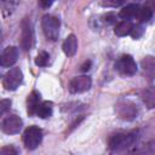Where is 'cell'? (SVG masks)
I'll return each instance as SVG.
<instances>
[{
  "label": "cell",
  "mask_w": 155,
  "mask_h": 155,
  "mask_svg": "<svg viewBox=\"0 0 155 155\" xmlns=\"http://www.w3.org/2000/svg\"><path fill=\"white\" fill-rule=\"evenodd\" d=\"M41 27H42V31H44V34H45L47 40L56 41L58 39L61 22H59V19L57 17L51 16V15L44 16L42 21H41Z\"/></svg>",
  "instance_id": "3"
},
{
  "label": "cell",
  "mask_w": 155,
  "mask_h": 155,
  "mask_svg": "<svg viewBox=\"0 0 155 155\" xmlns=\"http://www.w3.org/2000/svg\"><path fill=\"white\" fill-rule=\"evenodd\" d=\"M142 68L144 73L154 75L155 74V58L154 57H145L142 61Z\"/></svg>",
  "instance_id": "17"
},
{
  "label": "cell",
  "mask_w": 155,
  "mask_h": 155,
  "mask_svg": "<svg viewBox=\"0 0 155 155\" xmlns=\"http://www.w3.org/2000/svg\"><path fill=\"white\" fill-rule=\"evenodd\" d=\"M153 17V11L149 8V7H140L139 8V12L137 15V19L139 23H145L148 22L150 18Z\"/></svg>",
  "instance_id": "18"
},
{
  "label": "cell",
  "mask_w": 155,
  "mask_h": 155,
  "mask_svg": "<svg viewBox=\"0 0 155 155\" xmlns=\"http://www.w3.org/2000/svg\"><path fill=\"white\" fill-rule=\"evenodd\" d=\"M92 81L87 75H80L71 79L69 82V91L71 93H84L91 88Z\"/></svg>",
  "instance_id": "9"
},
{
  "label": "cell",
  "mask_w": 155,
  "mask_h": 155,
  "mask_svg": "<svg viewBox=\"0 0 155 155\" xmlns=\"http://www.w3.org/2000/svg\"><path fill=\"white\" fill-rule=\"evenodd\" d=\"M132 28H133V24H132L130 21L124 19L122 22H120V23L115 27L114 33H115L117 36H126V35L131 34Z\"/></svg>",
  "instance_id": "16"
},
{
  "label": "cell",
  "mask_w": 155,
  "mask_h": 155,
  "mask_svg": "<svg viewBox=\"0 0 155 155\" xmlns=\"http://www.w3.org/2000/svg\"><path fill=\"white\" fill-rule=\"evenodd\" d=\"M48 62H50V54L45 51L39 52V54L35 58V64L39 67H46L48 64Z\"/></svg>",
  "instance_id": "19"
},
{
  "label": "cell",
  "mask_w": 155,
  "mask_h": 155,
  "mask_svg": "<svg viewBox=\"0 0 155 155\" xmlns=\"http://www.w3.org/2000/svg\"><path fill=\"white\" fill-rule=\"evenodd\" d=\"M62 48H63V52L68 56V57H73L76 51H78V39L74 34H70L65 38L63 45H62Z\"/></svg>",
  "instance_id": "11"
},
{
  "label": "cell",
  "mask_w": 155,
  "mask_h": 155,
  "mask_svg": "<svg viewBox=\"0 0 155 155\" xmlns=\"http://www.w3.org/2000/svg\"><path fill=\"white\" fill-rule=\"evenodd\" d=\"M143 33H144L143 25H140V24L133 25V28H132V30H131V36H132L133 39H139V38L143 35Z\"/></svg>",
  "instance_id": "20"
},
{
  "label": "cell",
  "mask_w": 155,
  "mask_h": 155,
  "mask_svg": "<svg viewBox=\"0 0 155 155\" xmlns=\"http://www.w3.org/2000/svg\"><path fill=\"white\" fill-rule=\"evenodd\" d=\"M40 104V93L38 91H33L27 99V111L29 115L36 114V109Z\"/></svg>",
  "instance_id": "13"
},
{
  "label": "cell",
  "mask_w": 155,
  "mask_h": 155,
  "mask_svg": "<svg viewBox=\"0 0 155 155\" xmlns=\"http://www.w3.org/2000/svg\"><path fill=\"white\" fill-rule=\"evenodd\" d=\"M23 81V73L19 68H11L4 76L2 86L7 91H15Z\"/></svg>",
  "instance_id": "6"
},
{
  "label": "cell",
  "mask_w": 155,
  "mask_h": 155,
  "mask_svg": "<svg viewBox=\"0 0 155 155\" xmlns=\"http://www.w3.org/2000/svg\"><path fill=\"white\" fill-rule=\"evenodd\" d=\"M138 139L137 132H127V133H115L109 138V148L113 151H122L134 145Z\"/></svg>",
  "instance_id": "1"
},
{
  "label": "cell",
  "mask_w": 155,
  "mask_h": 155,
  "mask_svg": "<svg viewBox=\"0 0 155 155\" xmlns=\"http://www.w3.org/2000/svg\"><path fill=\"white\" fill-rule=\"evenodd\" d=\"M42 140V131L38 126H29L23 133L24 147L29 150H33L40 145Z\"/></svg>",
  "instance_id": "4"
},
{
  "label": "cell",
  "mask_w": 155,
  "mask_h": 155,
  "mask_svg": "<svg viewBox=\"0 0 155 155\" xmlns=\"http://www.w3.org/2000/svg\"><path fill=\"white\" fill-rule=\"evenodd\" d=\"M39 1H40L41 7H44V8H48L54 2V0H39Z\"/></svg>",
  "instance_id": "23"
},
{
  "label": "cell",
  "mask_w": 155,
  "mask_h": 155,
  "mask_svg": "<svg viewBox=\"0 0 155 155\" xmlns=\"http://www.w3.org/2000/svg\"><path fill=\"white\" fill-rule=\"evenodd\" d=\"M142 101L148 109L155 108V86L148 87L142 93Z\"/></svg>",
  "instance_id": "14"
},
{
  "label": "cell",
  "mask_w": 155,
  "mask_h": 155,
  "mask_svg": "<svg viewBox=\"0 0 155 155\" xmlns=\"http://www.w3.org/2000/svg\"><path fill=\"white\" fill-rule=\"evenodd\" d=\"M115 69L126 76H132L137 73V64L136 61L131 54H122L115 63Z\"/></svg>",
  "instance_id": "5"
},
{
  "label": "cell",
  "mask_w": 155,
  "mask_h": 155,
  "mask_svg": "<svg viewBox=\"0 0 155 155\" xmlns=\"http://www.w3.org/2000/svg\"><path fill=\"white\" fill-rule=\"evenodd\" d=\"M17 150L12 147H4L0 150V155H16Z\"/></svg>",
  "instance_id": "22"
},
{
  "label": "cell",
  "mask_w": 155,
  "mask_h": 155,
  "mask_svg": "<svg viewBox=\"0 0 155 155\" xmlns=\"http://www.w3.org/2000/svg\"><path fill=\"white\" fill-rule=\"evenodd\" d=\"M90 67H91V62H86V63L81 67V70H82V71H86V70L90 69Z\"/></svg>",
  "instance_id": "24"
},
{
  "label": "cell",
  "mask_w": 155,
  "mask_h": 155,
  "mask_svg": "<svg viewBox=\"0 0 155 155\" xmlns=\"http://www.w3.org/2000/svg\"><path fill=\"white\" fill-rule=\"evenodd\" d=\"M4 1H5V0H4Z\"/></svg>",
  "instance_id": "25"
},
{
  "label": "cell",
  "mask_w": 155,
  "mask_h": 155,
  "mask_svg": "<svg viewBox=\"0 0 155 155\" xmlns=\"http://www.w3.org/2000/svg\"><path fill=\"white\" fill-rule=\"evenodd\" d=\"M11 107V101L10 99H2L0 102V114H5Z\"/></svg>",
  "instance_id": "21"
},
{
  "label": "cell",
  "mask_w": 155,
  "mask_h": 155,
  "mask_svg": "<svg viewBox=\"0 0 155 155\" xmlns=\"http://www.w3.org/2000/svg\"><path fill=\"white\" fill-rule=\"evenodd\" d=\"M18 59V48L15 46H8L2 51L1 54V65L4 68L12 67Z\"/></svg>",
  "instance_id": "10"
},
{
  "label": "cell",
  "mask_w": 155,
  "mask_h": 155,
  "mask_svg": "<svg viewBox=\"0 0 155 155\" xmlns=\"http://www.w3.org/2000/svg\"><path fill=\"white\" fill-rule=\"evenodd\" d=\"M139 8L140 6L138 4H130V5H126L125 7H122L119 12V16L122 18V19H132V18H137V15L139 12Z\"/></svg>",
  "instance_id": "12"
},
{
  "label": "cell",
  "mask_w": 155,
  "mask_h": 155,
  "mask_svg": "<svg viewBox=\"0 0 155 155\" xmlns=\"http://www.w3.org/2000/svg\"><path fill=\"white\" fill-rule=\"evenodd\" d=\"M22 126H23L22 119H21L18 115L12 114V115L6 116V117L2 120L1 130H2L6 134H17V133H19Z\"/></svg>",
  "instance_id": "8"
},
{
  "label": "cell",
  "mask_w": 155,
  "mask_h": 155,
  "mask_svg": "<svg viewBox=\"0 0 155 155\" xmlns=\"http://www.w3.org/2000/svg\"><path fill=\"white\" fill-rule=\"evenodd\" d=\"M115 111L117 116L125 121H132L138 116V108L130 99H120L115 104Z\"/></svg>",
  "instance_id": "2"
},
{
  "label": "cell",
  "mask_w": 155,
  "mask_h": 155,
  "mask_svg": "<svg viewBox=\"0 0 155 155\" xmlns=\"http://www.w3.org/2000/svg\"><path fill=\"white\" fill-rule=\"evenodd\" d=\"M21 47L24 51H28L33 47L34 44V30L30 21L28 18H24L21 24Z\"/></svg>",
  "instance_id": "7"
},
{
  "label": "cell",
  "mask_w": 155,
  "mask_h": 155,
  "mask_svg": "<svg viewBox=\"0 0 155 155\" xmlns=\"http://www.w3.org/2000/svg\"><path fill=\"white\" fill-rule=\"evenodd\" d=\"M52 110H53V104L50 101H44L39 104L38 109H36V115L41 119H47L52 115Z\"/></svg>",
  "instance_id": "15"
}]
</instances>
